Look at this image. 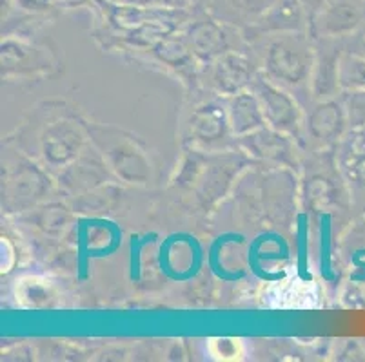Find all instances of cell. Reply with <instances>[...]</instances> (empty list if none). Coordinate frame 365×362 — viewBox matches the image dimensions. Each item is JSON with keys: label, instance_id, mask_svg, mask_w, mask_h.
Returning a JSON list of instances; mask_svg holds the SVG:
<instances>
[{"label": "cell", "instance_id": "cell-2", "mask_svg": "<svg viewBox=\"0 0 365 362\" xmlns=\"http://www.w3.org/2000/svg\"><path fill=\"white\" fill-rule=\"evenodd\" d=\"M307 215H298V274L304 279H313L309 268V259H307Z\"/></svg>", "mask_w": 365, "mask_h": 362}, {"label": "cell", "instance_id": "cell-4", "mask_svg": "<svg viewBox=\"0 0 365 362\" xmlns=\"http://www.w3.org/2000/svg\"><path fill=\"white\" fill-rule=\"evenodd\" d=\"M209 350H211L215 358L231 361V358L240 357L242 343L240 339H211Z\"/></svg>", "mask_w": 365, "mask_h": 362}, {"label": "cell", "instance_id": "cell-1", "mask_svg": "<svg viewBox=\"0 0 365 362\" xmlns=\"http://www.w3.org/2000/svg\"><path fill=\"white\" fill-rule=\"evenodd\" d=\"M262 303L271 310H318L320 288L313 279H304L297 272L269 284L262 292Z\"/></svg>", "mask_w": 365, "mask_h": 362}, {"label": "cell", "instance_id": "cell-3", "mask_svg": "<svg viewBox=\"0 0 365 362\" xmlns=\"http://www.w3.org/2000/svg\"><path fill=\"white\" fill-rule=\"evenodd\" d=\"M322 254H320V272L324 279H334L331 272V227H329V215H322Z\"/></svg>", "mask_w": 365, "mask_h": 362}]
</instances>
